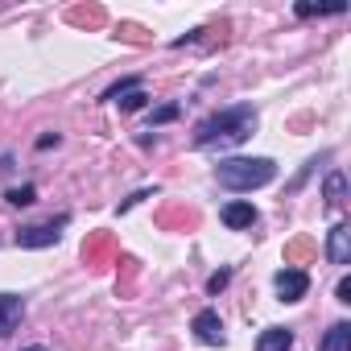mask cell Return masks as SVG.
<instances>
[{"label": "cell", "instance_id": "cell-1", "mask_svg": "<svg viewBox=\"0 0 351 351\" xmlns=\"http://www.w3.org/2000/svg\"><path fill=\"white\" fill-rule=\"evenodd\" d=\"M256 132V108L236 104L223 112H211L207 120L195 124V149H236Z\"/></svg>", "mask_w": 351, "mask_h": 351}, {"label": "cell", "instance_id": "cell-2", "mask_svg": "<svg viewBox=\"0 0 351 351\" xmlns=\"http://www.w3.org/2000/svg\"><path fill=\"white\" fill-rule=\"evenodd\" d=\"M215 178H219L223 191H236V195L261 191L277 178V161L273 157H223L215 165Z\"/></svg>", "mask_w": 351, "mask_h": 351}, {"label": "cell", "instance_id": "cell-3", "mask_svg": "<svg viewBox=\"0 0 351 351\" xmlns=\"http://www.w3.org/2000/svg\"><path fill=\"white\" fill-rule=\"evenodd\" d=\"M66 223H71V215H54L46 223H29V228L17 232V248H50V244L62 240V228Z\"/></svg>", "mask_w": 351, "mask_h": 351}, {"label": "cell", "instance_id": "cell-4", "mask_svg": "<svg viewBox=\"0 0 351 351\" xmlns=\"http://www.w3.org/2000/svg\"><path fill=\"white\" fill-rule=\"evenodd\" d=\"M273 289H277V298H281V302H302V298L310 293V273H306V269L285 265V269H277V273H273Z\"/></svg>", "mask_w": 351, "mask_h": 351}, {"label": "cell", "instance_id": "cell-5", "mask_svg": "<svg viewBox=\"0 0 351 351\" xmlns=\"http://www.w3.org/2000/svg\"><path fill=\"white\" fill-rule=\"evenodd\" d=\"M191 330H195V339L199 343H207V347H223L228 343V330H223V318L207 306V310H199L195 314V322H191Z\"/></svg>", "mask_w": 351, "mask_h": 351}, {"label": "cell", "instance_id": "cell-6", "mask_svg": "<svg viewBox=\"0 0 351 351\" xmlns=\"http://www.w3.org/2000/svg\"><path fill=\"white\" fill-rule=\"evenodd\" d=\"M326 261L330 265H351V223H335L326 232Z\"/></svg>", "mask_w": 351, "mask_h": 351}, {"label": "cell", "instance_id": "cell-7", "mask_svg": "<svg viewBox=\"0 0 351 351\" xmlns=\"http://www.w3.org/2000/svg\"><path fill=\"white\" fill-rule=\"evenodd\" d=\"M219 219H223V228L244 232V228H252V223H256V207H252V203H244V199H232V203H223V207H219Z\"/></svg>", "mask_w": 351, "mask_h": 351}, {"label": "cell", "instance_id": "cell-8", "mask_svg": "<svg viewBox=\"0 0 351 351\" xmlns=\"http://www.w3.org/2000/svg\"><path fill=\"white\" fill-rule=\"evenodd\" d=\"M21 314H25V302L17 293H0V339H9L17 330Z\"/></svg>", "mask_w": 351, "mask_h": 351}, {"label": "cell", "instance_id": "cell-9", "mask_svg": "<svg viewBox=\"0 0 351 351\" xmlns=\"http://www.w3.org/2000/svg\"><path fill=\"white\" fill-rule=\"evenodd\" d=\"M293 347V330L289 326H265L256 335V351H289Z\"/></svg>", "mask_w": 351, "mask_h": 351}, {"label": "cell", "instance_id": "cell-10", "mask_svg": "<svg viewBox=\"0 0 351 351\" xmlns=\"http://www.w3.org/2000/svg\"><path fill=\"white\" fill-rule=\"evenodd\" d=\"M318 351H351V322H330L318 339Z\"/></svg>", "mask_w": 351, "mask_h": 351}, {"label": "cell", "instance_id": "cell-11", "mask_svg": "<svg viewBox=\"0 0 351 351\" xmlns=\"http://www.w3.org/2000/svg\"><path fill=\"white\" fill-rule=\"evenodd\" d=\"M322 199H326V207H343V199H347V178H343V169H330V173H326Z\"/></svg>", "mask_w": 351, "mask_h": 351}, {"label": "cell", "instance_id": "cell-12", "mask_svg": "<svg viewBox=\"0 0 351 351\" xmlns=\"http://www.w3.org/2000/svg\"><path fill=\"white\" fill-rule=\"evenodd\" d=\"M145 87V79L141 75H128V79H120V83H112L108 91H104V104H116V99H124L128 91H141Z\"/></svg>", "mask_w": 351, "mask_h": 351}, {"label": "cell", "instance_id": "cell-13", "mask_svg": "<svg viewBox=\"0 0 351 351\" xmlns=\"http://www.w3.org/2000/svg\"><path fill=\"white\" fill-rule=\"evenodd\" d=\"M5 199H9L13 207H34V203H38V186H34V182H21V186H9V191H5Z\"/></svg>", "mask_w": 351, "mask_h": 351}, {"label": "cell", "instance_id": "cell-14", "mask_svg": "<svg viewBox=\"0 0 351 351\" xmlns=\"http://www.w3.org/2000/svg\"><path fill=\"white\" fill-rule=\"evenodd\" d=\"M293 13L298 17H339V13H347V5H298Z\"/></svg>", "mask_w": 351, "mask_h": 351}, {"label": "cell", "instance_id": "cell-15", "mask_svg": "<svg viewBox=\"0 0 351 351\" xmlns=\"http://www.w3.org/2000/svg\"><path fill=\"white\" fill-rule=\"evenodd\" d=\"M178 104H161L157 112H149V128H157V124H169V120H178Z\"/></svg>", "mask_w": 351, "mask_h": 351}, {"label": "cell", "instance_id": "cell-16", "mask_svg": "<svg viewBox=\"0 0 351 351\" xmlns=\"http://www.w3.org/2000/svg\"><path fill=\"white\" fill-rule=\"evenodd\" d=\"M145 99H149V95H145V87H141V91H128V95L116 99V104H120V112H136V108H145Z\"/></svg>", "mask_w": 351, "mask_h": 351}, {"label": "cell", "instance_id": "cell-17", "mask_svg": "<svg viewBox=\"0 0 351 351\" xmlns=\"http://www.w3.org/2000/svg\"><path fill=\"white\" fill-rule=\"evenodd\" d=\"M228 281H232V269H219V273H211V277H207V293H219V289H228Z\"/></svg>", "mask_w": 351, "mask_h": 351}, {"label": "cell", "instance_id": "cell-18", "mask_svg": "<svg viewBox=\"0 0 351 351\" xmlns=\"http://www.w3.org/2000/svg\"><path fill=\"white\" fill-rule=\"evenodd\" d=\"M58 141H62V136H58V132H46V136H38V149H54V145H58Z\"/></svg>", "mask_w": 351, "mask_h": 351}, {"label": "cell", "instance_id": "cell-19", "mask_svg": "<svg viewBox=\"0 0 351 351\" xmlns=\"http://www.w3.org/2000/svg\"><path fill=\"white\" fill-rule=\"evenodd\" d=\"M335 293H339V302H351V277H343V281H339V289H335Z\"/></svg>", "mask_w": 351, "mask_h": 351}, {"label": "cell", "instance_id": "cell-20", "mask_svg": "<svg viewBox=\"0 0 351 351\" xmlns=\"http://www.w3.org/2000/svg\"><path fill=\"white\" fill-rule=\"evenodd\" d=\"M21 351H50V347H42V343H34V347H21Z\"/></svg>", "mask_w": 351, "mask_h": 351}]
</instances>
